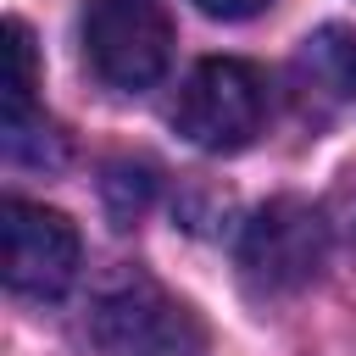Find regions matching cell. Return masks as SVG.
<instances>
[{
    "label": "cell",
    "mask_w": 356,
    "mask_h": 356,
    "mask_svg": "<svg viewBox=\"0 0 356 356\" xmlns=\"http://www.w3.org/2000/svg\"><path fill=\"white\" fill-rule=\"evenodd\" d=\"M83 61L106 89L139 95L172 61V22L156 0H89L83 6Z\"/></svg>",
    "instance_id": "cell-3"
},
{
    "label": "cell",
    "mask_w": 356,
    "mask_h": 356,
    "mask_svg": "<svg viewBox=\"0 0 356 356\" xmlns=\"http://www.w3.org/2000/svg\"><path fill=\"white\" fill-rule=\"evenodd\" d=\"M0 250H6L11 295H28V300H56L78 278V256H83L72 217L39 200H6Z\"/></svg>",
    "instance_id": "cell-5"
},
{
    "label": "cell",
    "mask_w": 356,
    "mask_h": 356,
    "mask_svg": "<svg viewBox=\"0 0 356 356\" xmlns=\"http://www.w3.org/2000/svg\"><path fill=\"white\" fill-rule=\"evenodd\" d=\"M339 83H345V95L356 100V44H350V50L339 56Z\"/></svg>",
    "instance_id": "cell-9"
},
{
    "label": "cell",
    "mask_w": 356,
    "mask_h": 356,
    "mask_svg": "<svg viewBox=\"0 0 356 356\" xmlns=\"http://www.w3.org/2000/svg\"><path fill=\"white\" fill-rule=\"evenodd\" d=\"M100 195H106V206H111V217L128 228L145 206H150V195H156V178H150V167L145 161H117V167H106V178H100Z\"/></svg>",
    "instance_id": "cell-7"
},
{
    "label": "cell",
    "mask_w": 356,
    "mask_h": 356,
    "mask_svg": "<svg viewBox=\"0 0 356 356\" xmlns=\"http://www.w3.org/2000/svg\"><path fill=\"white\" fill-rule=\"evenodd\" d=\"M206 17H217V22H245V17H256V11H267L273 0H195Z\"/></svg>",
    "instance_id": "cell-8"
},
{
    "label": "cell",
    "mask_w": 356,
    "mask_h": 356,
    "mask_svg": "<svg viewBox=\"0 0 356 356\" xmlns=\"http://www.w3.org/2000/svg\"><path fill=\"white\" fill-rule=\"evenodd\" d=\"M89 339L100 356H200V323L156 278L122 273L95 295Z\"/></svg>",
    "instance_id": "cell-2"
},
{
    "label": "cell",
    "mask_w": 356,
    "mask_h": 356,
    "mask_svg": "<svg viewBox=\"0 0 356 356\" xmlns=\"http://www.w3.org/2000/svg\"><path fill=\"white\" fill-rule=\"evenodd\" d=\"M261 122H267V78L261 67L234 61V56L200 61L172 100V128L195 150H211V156L245 150L261 134Z\"/></svg>",
    "instance_id": "cell-1"
},
{
    "label": "cell",
    "mask_w": 356,
    "mask_h": 356,
    "mask_svg": "<svg viewBox=\"0 0 356 356\" xmlns=\"http://www.w3.org/2000/svg\"><path fill=\"white\" fill-rule=\"evenodd\" d=\"M328 261V222L312 200H267L245 234H239V267L250 278V289L261 295H289L306 289Z\"/></svg>",
    "instance_id": "cell-4"
},
{
    "label": "cell",
    "mask_w": 356,
    "mask_h": 356,
    "mask_svg": "<svg viewBox=\"0 0 356 356\" xmlns=\"http://www.w3.org/2000/svg\"><path fill=\"white\" fill-rule=\"evenodd\" d=\"M33 89H39L33 33H28L22 17H11V22H6V117H33V111H39Z\"/></svg>",
    "instance_id": "cell-6"
}]
</instances>
